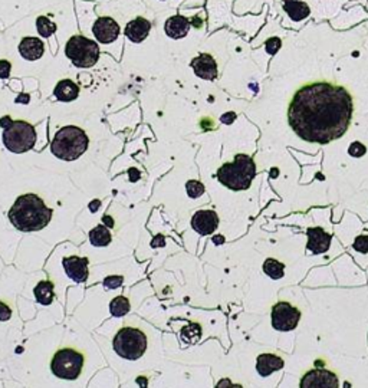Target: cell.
<instances>
[{"mask_svg":"<svg viewBox=\"0 0 368 388\" xmlns=\"http://www.w3.org/2000/svg\"><path fill=\"white\" fill-rule=\"evenodd\" d=\"M299 385L302 388H336L338 377L330 369L315 368L306 372Z\"/></svg>","mask_w":368,"mask_h":388,"instance_id":"7c38bea8","label":"cell"},{"mask_svg":"<svg viewBox=\"0 0 368 388\" xmlns=\"http://www.w3.org/2000/svg\"><path fill=\"white\" fill-rule=\"evenodd\" d=\"M282 8V12L286 14L291 25L289 26H301L308 18L311 16V5L306 0H286V2H279Z\"/></svg>","mask_w":368,"mask_h":388,"instance_id":"5bb4252c","label":"cell"},{"mask_svg":"<svg viewBox=\"0 0 368 388\" xmlns=\"http://www.w3.org/2000/svg\"><path fill=\"white\" fill-rule=\"evenodd\" d=\"M3 128V144L9 151L22 154L32 150L36 143V131L34 125L26 121H12L10 117L0 118Z\"/></svg>","mask_w":368,"mask_h":388,"instance_id":"8992f818","label":"cell"},{"mask_svg":"<svg viewBox=\"0 0 368 388\" xmlns=\"http://www.w3.org/2000/svg\"><path fill=\"white\" fill-rule=\"evenodd\" d=\"M352 247H354L360 253H368V236L361 234V236L356 237L354 243H352Z\"/></svg>","mask_w":368,"mask_h":388,"instance_id":"f1b7e54d","label":"cell"},{"mask_svg":"<svg viewBox=\"0 0 368 388\" xmlns=\"http://www.w3.org/2000/svg\"><path fill=\"white\" fill-rule=\"evenodd\" d=\"M88 145H90V140L85 131L75 125H68L56 132L51 143V151L58 158L73 161L88 150Z\"/></svg>","mask_w":368,"mask_h":388,"instance_id":"5b68a950","label":"cell"},{"mask_svg":"<svg viewBox=\"0 0 368 388\" xmlns=\"http://www.w3.org/2000/svg\"><path fill=\"white\" fill-rule=\"evenodd\" d=\"M12 317V309L5 304L0 301V321H9Z\"/></svg>","mask_w":368,"mask_h":388,"instance_id":"d6a6232c","label":"cell"},{"mask_svg":"<svg viewBox=\"0 0 368 388\" xmlns=\"http://www.w3.org/2000/svg\"><path fill=\"white\" fill-rule=\"evenodd\" d=\"M220 119H222L223 124H228V125H229V124H232V123L234 121V119H236V114H234V112H228V114H225Z\"/></svg>","mask_w":368,"mask_h":388,"instance_id":"e575fe53","label":"cell"},{"mask_svg":"<svg viewBox=\"0 0 368 388\" xmlns=\"http://www.w3.org/2000/svg\"><path fill=\"white\" fill-rule=\"evenodd\" d=\"M206 0H184L180 8L183 9H191V8H201Z\"/></svg>","mask_w":368,"mask_h":388,"instance_id":"836d02e7","label":"cell"},{"mask_svg":"<svg viewBox=\"0 0 368 388\" xmlns=\"http://www.w3.org/2000/svg\"><path fill=\"white\" fill-rule=\"evenodd\" d=\"M35 29L38 36L43 39H52L58 34V22L53 21L48 13H40L35 19Z\"/></svg>","mask_w":368,"mask_h":388,"instance_id":"ffe728a7","label":"cell"},{"mask_svg":"<svg viewBox=\"0 0 368 388\" xmlns=\"http://www.w3.org/2000/svg\"><path fill=\"white\" fill-rule=\"evenodd\" d=\"M112 347L115 352L125 360H138L147 350V337L136 328H123L116 332Z\"/></svg>","mask_w":368,"mask_h":388,"instance_id":"ba28073f","label":"cell"},{"mask_svg":"<svg viewBox=\"0 0 368 388\" xmlns=\"http://www.w3.org/2000/svg\"><path fill=\"white\" fill-rule=\"evenodd\" d=\"M47 51V43L43 42V38L34 36V35H26L23 36L18 43V52L19 55L27 62H35L45 55Z\"/></svg>","mask_w":368,"mask_h":388,"instance_id":"4fadbf2b","label":"cell"},{"mask_svg":"<svg viewBox=\"0 0 368 388\" xmlns=\"http://www.w3.org/2000/svg\"><path fill=\"white\" fill-rule=\"evenodd\" d=\"M153 26V21L144 16V14H138V16L131 18L124 25V38L131 43H143L150 36Z\"/></svg>","mask_w":368,"mask_h":388,"instance_id":"8fae6325","label":"cell"},{"mask_svg":"<svg viewBox=\"0 0 368 388\" xmlns=\"http://www.w3.org/2000/svg\"><path fill=\"white\" fill-rule=\"evenodd\" d=\"M90 2H95V3H108L111 0H90Z\"/></svg>","mask_w":368,"mask_h":388,"instance_id":"b9f144b4","label":"cell"},{"mask_svg":"<svg viewBox=\"0 0 368 388\" xmlns=\"http://www.w3.org/2000/svg\"><path fill=\"white\" fill-rule=\"evenodd\" d=\"M97 3L86 0V21L78 19L79 31L93 38L99 43L101 49H121L123 47V38H124V27L111 14L106 13H97L95 10Z\"/></svg>","mask_w":368,"mask_h":388,"instance_id":"7a4b0ae2","label":"cell"},{"mask_svg":"<svg viewBox=\"0 0 368 388\" xmlns=\"http://www.w3.org/2000/svg\"><path fill=\"white\" fill-rule=\"evenodd\" d=\"M102 221H104V225H106L107 228H110V229H112V228H114V220H112V217H111V216L106 215L104 217H102Z\"/></svg>","mask_w":368,"mask_h":388,"instance_id":"d590c367","label":"cell"},{"mask_svg":"<svg viewBox=\"0 0 368 388\" xmlns=\"http://www.w3.org/2000/svg\"><path fill=\"white\" fill-rule=\"evenodd\" d=\"M99 206H101V202H99V200H94V202L90 203V210H91L93 213H95V212L98 210Z\"/></svg>","mask_w":368,"mask_h":388,"instance_id":"f35d334b","label":"cell"},{"mask_svg":"<svg viewBox=\"0 0 368 388\" xmlns=\"http://www.w3.org/2000/svg\"><path fill=\"white\" fill-rule=\"evenodd\" d=\"M263 272L267 274L271 279H282L285 275V265L276 259H267L263 263Z\"/></svg>","mask_w":368,"mask_h":388,"instance_id":"d4e9b609","label":"cell"},{"mask_svg":"<svg viewBox=\"0 0 368 388\" xmlns=\"http://www.w3.org/2000/svg\"><path fill=\"white\" fill-rule=\"evenodd\" d=\"M130 173V178L132 182H137L138 178H140V173H138V170H136V169H132V170H130L128 171Z\"/></svg>","mask_w":368,"mask_h":388,"instance_id":"8d00e7d4","label":"cell"},{"mask_svg":"<svg viewBox=\"0 0 368 388\" xmlns=\"http://www.w3.org/2000/svg\"><path fill=\"white\" fill-rule=\"evenodd\" d=\"M123 283H124V278L119 276V275L108 276V278L104 279V287L107 289H116V288H120Z\"/></svg>","mask_w":368,"mask_h":388,"instance_id":"f546056e","label":"cell"},{"mask_svg":"<svg viewBox=\"0 0 368 388\" xmlns=\"http://www.w3.org/2000/svg\"><path fill=\"white\" fill-rule=\"evenodd\" d=\"M191 69L195 71L196 75L206 81H214L217 78L219 68L213 55L210 53H200L190 62Z\"/></svg>","mask_w":368,"mask_h":388,"instance_id":"9a60e30c","label":"cell"},{"mask_svg":"<svg viewBox=\"0 0 368 388\" xmlns=\"http://www.w3.org/2000/svg\"><path fill=\"white\" fill-rule=\"evenodd\" d=\"M84 365V356L75 350L64 348L58 351L51 363V369L58 378L77 380Z\"/></svg>","mask_w":368,"mask_h":388,"instance_id":"9c48e42d","label":"cell"},{"mask_svg":"<svg viewBox=\"0 0 368 388\" xmlns=\"http://www.w3.org/2000/svg\"><path fill=\"white\" fill-rule=\"evenodd\" d=\"M219 226V216L213 210H199L191 217V228L199 234L206 236L216 232Z\"/></svg>","mask_w":368,"mask_h":388,"instance_id":"2e32d148","label":"cell"},{"mask_svg":"<svg viewBox=\"0 0 368 388\" xmlns=\"http://www.w3.org/2000/svg\"><path fill=\"white\" fill-rule=\"evenodd\" d=\"M52 208L36 194H23L14 202L9 212L12 225L21 232H36L49 225Z\"/></svg>","mask_w":368,"mask_h":388,"instance_id":"3957f363","label":"cell"},{"mask_svg":"<svg viewBox=\"0 0 368 388\" xmlns=\"http://www.w3.org/2000/svg\"><path fill=\"white\" fill-rule=\"evenodd\" d=\"M62 265L66 275L78 283L86 282L88 276H90V271H88L90 260H88V258H78V256L65 258L62 260Z\"/></svg>","mask_w":368,"mask_h":388,"instance_id":"e0dca14e","label":"cell"},{"mask_svg":"<svg viewBox=\"0 0 368 388\" xmlns=\"http://www.w3.org/2000/svg\"><path fill=\"white\" fill-rule=\"evenodd\" d=\"M53 95L56 99H60L62 102H71L78 98L79 86L72 80H62L56 84L53 89Z\"/></svg>","mask_w":368,"mask_h":388,"instance_id":"44dd1931","label":"cell"},{"mask_svg":"<svg viewBox=\"0 0 368 388\" xmlns=\"http://www.w3.org/2000/svg\"><path fill=\"white\" fill-rule=\"evenodd\" d=\"M301 312L289 302L281 301L272 308V326L276 331H292L298 326Z\"/></svg>","mask_w":368,"mask_h":388,"instance_id":"30bf717a","label":"cell"},{"mask_svg":"<svg viewBox=\"0 0 368 388\" xmlns=\"http://www.w3.org/2000/svg\"><path fill=\"white\" fill-rule=\"evenodd\" d=\"M143 2L145 8L153 13H161L179 9L184 0H143Z\"/></svg>","mask_w":368,"mask_h":388,"instance_id":"7402d4cb","label":"cell"},{"mask_svg":"<svg viewBox=\"0 0 368 388\" xmlns=\"http://www.w3.org/2000/svg\"><path fill=\"white\" fill-rule=\"evenodd\" d=\"M308 234V250H311L314 255H322L331 246V234L322 228H311L306 230Z\"/></svg>","mask_w":368,"mask_h":388,"instance_id":"ac0fdd59","label":"cell"},{"mask_svg":"<svg viewBox=\"0 0 368 388\" xmlns=\"http://www.w3.org/2000/svg\"><path fill=\"white\" fill-rule=\"evenodd\" d=\"M354 101L348 89L327 81L301 86L288 107V123L306 143L328 144L348 131Z\"/></svg>","mask_w":368,"mask_h":388,"instance_id":"6da1fadb","label":"cell"},{"mask_svg":"<svg viewBox=\"0 0 368 388\" xmlns=\"http://www.w3.org/2000/svg\"><path fill=\"white\" fill-rule=\"evenodd\" d=\"M151 246H153V247H156V246H164V237H163V236H158L157 239H154Z\"/></svg>","mask_w":368,"mask_h":388,"instance_id":"74e56055","label":"cell"},{"mask_svg":"<svg viewBox=\"0 0 368 388\" xmlns=\"http://www.w3.org/2000/svg\"><path fill=\"white\" fill-rule=\"evenodd\" d=\"M110 311L116 318L124 317L130 312V301L124 296H116L110 304Z\"/></svg>","mask_w":368,"mask_h":388,"instance_id":"484cf974","label":"cell"},{"mask_svg":"<svg viewBox=\"0 0 368 388\" xmlns=\"http://www.w3.org/2000/svg\"><path fill=\"white\" fill-rule=\"evenodd\" d=\"M16 102L27 104V102H29V95H27V94H22L21 97H18V98H16Z\"/></svg>","mask_w":368,"mask_h":388,"instance_id":"ab89813d","label":"cell"},{"mask_svg":"<svg viewBox=\"0 0 368 388\" xmlns=\"http://www.w3.org/2000/svg\"><path fill=\"white\" fill-rule=\"evenodd\" d=\"M65 56L77 68H93L101 56V47L93 38L73 32L65 43Z\"/></svg>","mask_w":368,"mask_h":388,"instance_id":"52a82bcc","label":"cell"},{"mask_svg":"<svg viewBox=\"0 0 368 388\" xmlns=\"http://www.w3.org/2000/svg\"><path fill=\"white\" fill-rule=\"evenodd\" d=\"M55 287L53 283L49 280H43L39 282L36 288H35V296H36V301L42 305H51L53 298H55V292H53Z\"/></svg>","mask_w":368,"mask_h":388,"instance_id":"603a6c76","label":"cell"},{"mask_svg":"<svg viewBox=\"0 0 368 388\" xmlns=\"http://www.w3.org/2000/svg\"><path fill=\"white\" fill-rule=\"evenodd\" d=\"M12 72V64L8 59H0V80H8Z\"/></svg>","mask_w":368,"mask_h":388,"instance_id":"4dcf8cb0","label":"cell"},{"mask_svg":"<svg viewBox=\"0 0 368 388\" xmlns=\"http://www.w3.org/2000/svg\"><path fill=\"white\" fill-rule=\"evenodd\" d=\"M256 175V164L252 157L238 154L233 162H226L217 170V180L230 190H247Z\"/></svg>","mask_w":368,"mask_h":388,"instance_id":"277c9868","label":"cell"},{"mask_svg":"<svg viewBox=\"0 0 368 388\" xmlns=\"http://www.w3.org/2000/svg\"><path fill=\"white\" fill-rule=\"evenodd\" d=\"M365 153H367V147H365L364 144H361L360 141L352 143V144L349 145V148H348V154H349L351 157L360 158V157L365 156Z\"/></svg>","mask_w":368,"mask_h":388,"instance_id":"83f0119b","label":"cell"},{"mask_svg":"<svg viewBox=\"0 0 368 388\" xmlns=\"http://www.w3.org/2000/svg\"><path fill=\"white\" fill-rule=\"evenodd\" d=\"M186 191L191 199H199L204 194V184L199 180H190L186 184Z\"/></svg>","mask_w":368,"mask_h":388,"instance_id":"4316f807","label":"cell"},{"mask_svg":"<svg viewBox=\"0 0 368 388\" xmlns=\"http://www.w3.org/2000/svg\"><path fill=\"white\" fill-rule=\"evenodd\" d=\"M111 239H112V236H111L110 228H107L104 225H99L90 232V241L97 247L108 246L111 243Z\"/></svg>","mask_w":368,"mask_h":388,"instance_id":"cb8c5ba5","label":"cell"},{"mask_svg":"<svg viewBox=\"0 0 368 388\" xmlns=\"http://www.w3.org/2000/svg\"><path fill=\"white\" fill-rule=\"evenodd\" d=\"M284 365H285V363H284L281 356L276 355V354L267 352V354H262V355L258 356L256 369L259 372V376L268 377V376L273 374V372L282 369Z\"/></svg>","mask_w":368,"mask_h":388,"instance_id":"d6986e66","label":"cell"},{"mask_svg":"<svg viewBox=\"0 0 368 388\" xmlns=\"http://www.w3.org/2000/svg\"><path fill=\"white\" fill-rule=\"evenodd\" d=\"M213 242H214L216 245H222V243H225V237H223V236H214V237H213Z\"/></svg>","mask_w":368,"mask_h":388,"instance_id":"60d3db41","label":"cell"},{"mask_svg":"<svg viewBox=\"0 0 368 388\" xmlns=\"http://www.w3.org/2000/svg\"><path fill=\"white\" fill-rule=\"evenodd\" d=\"M265 48H267V52L273 55L278 52V49L281 48V39L279 38H271L269 40H267V43H265Z\"/></svg>","mask_w":368,"mask_h":388,"instance_id":"1f68e13d","label":"cell"}]
</instances>
